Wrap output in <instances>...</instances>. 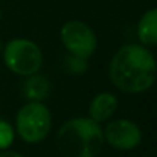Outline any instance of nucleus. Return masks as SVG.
Here are the masks:
<instances>
[{
	"instance_id": "11",
	"label": "nucleus",
	"mask_w": 157,
	"mask_h": 157,
	"mask_svg": "<svg viewBox=\"0 0 157 157\" xmlns=\"http://www.w3.org/2000/svg\"><path fill=\"white\" fill-rule=\"evenodd\" d=\"M66 64H67L69 72H72V73H82L87 69V59H82V58H78L73 55L67 56Z\"/></svg>"
},
{
	"instance_id": "9",
	"label": "nucleus",
	"mask_w": 157,
	"mask_h": 157,
	"mask_svg": "<svg viewBox=\"0 0 157 157\" xmlns=\"http://www.w3.org/2000/svg\"><path fill=\"white\" fill-rule=\"evenodd\" d=\"M28 79L25 81V86H23V93L25 96L29 99V101H35V102H41L43 99H46L49 96V92H51V86H49V81L44 78V76H40V75H31V76H26Z\"/></svg>"
},
{
	"instance_id": "10",
	"label": "nucleus",
	"mask_w": 157,
	"mask_h": 157,
	"mask_svg": "<svg viewBox=\"0 0 157 157\" xmlns=\"http://www.w3.org/2000/svg\"><path fill=\"white\" fill-rule=\"evenodd\" d=\"M14 137H15V133H14L12 125L6 121H0V150L2 151L8 150L12 145Z\"/></svg>"
},
{
	"instance_id": "8",
	"label": "nucleus",
	"mask_w": 157,
	"mask_h": 157,
	"mask_svg": "<svg viewBox=\"0 0 157 157\" xmlns=\"http://www.w3.org/2000/svg\"><path fill=\"white\" fill-rule=\"evenodd\" d=\"M137 38L144 46H157V8L148 9L137 23Z\"/></svg>"
},
{
	"instance_id": "13",
	"label": "nucleus",
	"mask_w": 157,
	"mask_h": 157,
	"mask_svg": "<svg viewBox=\"0 0 157 157\" xmlns=\"http://www.w3.org/2000/svg\"><path fill=\"white\" fill-rule=\"evenodd\" d=\"M2 51H3V43L0 41V53H2Z\"/></svg>"
},
{
	"instance_id": "7",
	"label": "nucleus",
	"mask_w": 157,
	"mask_h": 157,
	"mask_svg": "<svg viewBox=\"0 0 157 157\" xmlns=\"http://www.w3.org/2000/svg\"><path fill=\"white\" fill-rule=\"evenodd\" d=\"M119 101L117 98L110 93V92H102L99 95H96L93 98V101L90 102V108H89V117L98 124L105 122L107 119H110L116 110H117Z\"/></svg>"
},
{
	"instance_id": "2",
	"label": "nucleus",
	"mask_w": 157,
	"mask_h": 157,
	"mask_svg": "<svg viewBox=\"0 0 157 157\" xmlns=\"http://www.w3.org/2000/svg\"><path fill=\"white\" fill-rule=\"evenodd\" d=\"M104 142V130L90 117L69 119L56 134V145L66 157H96Z\"/></svg>"
},
{
	"instance_id": "6",
	"label": "nucleus",
	"mask_w": 157,
	"mask_h": 157,
	"mask_svg": "<svg viewBox=\"0 0 157 157\" xmlns=\"http://www.w3.org/2000/svg\"><path fill=\"white\" fill-rule=\"evenodd\" d=\"M104 139L114 150L130 151L142 142V131L139 125L130 119H116L105 127Z\"/></svg>"
},
{
	"instance_id": "5",
	"label": "nucleus",
	"mask_w": 157,
	"mask_h": 157,
	"mask_svg": "<svg viewBox=\"0 0 157 157\" xmlns=\"http://www.w3.org/2000/svg\"><path fill=\"white\" fill-rule=\"evenodd\" d=\"M61 43L66 51L78 58L89 59L98 48V38L95 31L81 20H69L59 31Z\"/></svg>"
},
{
	"instance_id": "12",
	"label": "nucleus",
	"mask_w": 157,
	"mask_h": 157,
	"mask_svg": "<svg viewBox=\"0 0 157 157\" xmlns=\"http://www.w3.org/2000/svg\"><path fill=\"white\" fill-rule=\"evenodd\" d=\"M0 157H23L21 154H18V153H15V151H3L2 154H0Z\"/></svg>"
},
{
	"instance_id": "4",
	"label": "nucleus",
	"mask_w": 157,
	"mask_h": 157,
	"mask_svg": "<svg viewBox=\"0 0 157 157\" xmlns=\"http://www.w3.org/2000/svg\"><path fill=\"white\" fill-rule=\"evenodd\" d=\"M15 127L18 136L26 144H40L48 137L51 131L52 127L51 111L41 102L29 101L17 113Z\"/></svg>"
},
{
	"instance_id": "1",
	"label": "nucleus",
	"mask_w": 157,
	"mask_h": 157,
	"mask_svg": "<svg viewBox=\"0 0 157 157\" xmlns=\"http://www.w3.org/2000/svg\"><path fill=\"white\" fill-rule=\"evenodd\" d=\"M110 79L124 93L136 95L153 87L157 78V61L142 44L122 46L110 63Z\"/></svg>"
},
{
	"instance_id": "3",
	"label": "nucleus",
	"mask_w": 157,
	"mask_h": 157,
	"mask_svg": "<svg viewBox=\"0 0 157 157\" xmlns=\"http://www.w3.org/2000/svg\"><path fill=\"white\" fill-rule=\"evenodd\" d=\"M3 63L15 75L31 76L43 66L41 49L28 38H14L3 46Z\"/></svg>"
}]
</instances>
